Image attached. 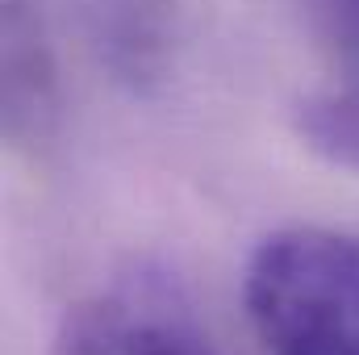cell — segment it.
I'll return each instance as SVG.
<instances>
[{
  "label": "cell",
  "instance_id": "1",
  "mask_svg": "<svg viewBox=\"0 0 359 355\" xmlns=\"http://www.w3.org/2000/svg\"><path fill=\"white\" fill-rule=\"evenodd\" d=\"M243 305L268 355H359V234L271 230L247 260Z\"/></svg>",
  "mask_w": 359,
  "mask_h": 355
},
{
  "label": "cell",
  "instance_id": "2",
  "mask_svg": "<svg viewBox=\"0 0 359 355\" xmlns=\"http://www.w3.org/2000/svg\"><path fill=\"white\" fill-rule=\"evenodd\" d=\"M59 355H222V347L209 339L176 284L159 276H130L67 314Z\"/></svg>",
  "mask_w": 359,
  "mask_h": 355
},
{
  "label": "cell",
  "instance_id": "3",
  "mask_svg": "<svg viewBox=\"0 0 359 355\" xmlns=\"http://www.w3.org/2000/svg\"><path fill=\"white\" fill-rule=\"evenodd\" d=\"M55 113V63L42 25L21 0L4 4V121L8 134H42Z\"/></svg>",
  "mask_w": 359,
  "mask_h": 355
},
{
  "label": "cell",
  "instance_id": "4",
  "mask_svg": "<svg viewBox=\"0 0 359 355\" xmlns=\"http://www.w3.org/2000/svg\"><path fill=\"white\" fill-rule=\"evenodd\" d=\"M334 38L351 84H359V0H334Z\"/></svg>",
  "mask_w": 359,
  "mask_h": 355
}]
</instances>
